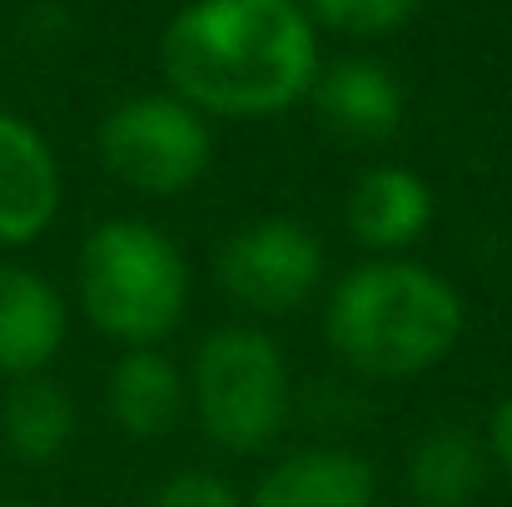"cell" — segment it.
<instances>
[{
  "label": "cell",
  "instance_id": "18",
  "mask_svg": "<svg viewBox=\"0 0 512 507\" xmlns=\"http://www.w3.org/2000/svg\"><path fill=\"white\" fill-rule=\"evenodd\" d=\"M0 507H40V503H25V498H0Z\"/></svg>",
  "mask_w": 512,
  "mask_h": 507
},
{
  "label": "cell",
  "instance_id": "6",
  "mask_svg": "<svg viewBox=\"0 0 512 507\" xmlns=\"http://www.w3.org/2000/svg\"><path fill=\"white\" fill-rule=\"evenodd\" d=\"M324 244L294 214H259L239 224L219 254L214 279L219 289L249 314H294L324 289Z\"/></svg>",
  "mask_w": 512,
  "mask_h": 507
},
{
  "label": "cell",
  "instance_id": "7",
  "mask_svg": "<svg viewBox=\"0 0 512 507\" xmlns=\"http://www.w3.org/2000/svg\"><path fill=\"white\" fill-rule=\"evenodd\" d=\"M60 194L65 179L50 140L30 120L0 110V249L35 244L55 224Z\"/></svg>",
  "mask_w": 512,
  "mask_h": 507
},
{
  "label": "cell",
  "instance_id": "10",
  "mask_svg": "<svg viewBox=\"0 0 512 507\" xmlns=\"http://www.w3.org/2000/svg\"><path fill=\"white\" fill-rule=\"evenodd\" d=\"M244 507H378V473L353 448L314 443L279 458Z\"/></svg>",
  "mask_w": 512,
  "mask_h": 507
},
{
  "label": "cell",
  "instance_id": "17",
  "mask_svg": "<svg viewBox=\"0 0 512 507\" xmlns=\"http://www.w3.org/2000/svg\"><path fill=\"white\" fill-rule=\"evenodd\" d=\"M483 443H488V458H493V473H508L512 478V393H503L488 413V428H483Z\"/></svg>",
  "mask_w": 512,
  "mask_h": 507
},
{
  "label": "cell",
  "instance_id": "3",
  "mask_svg": "<svg viewBox=\"0 0 512 507\" xmlns=\"http://www.w3.org/2000/svg\"><path fill=\"white\" fill-rule=\"evenodd\" d=\"M80 314L105 338L125 348H160L179 334L194 274L184 249L150 219H105L80 244V274H75Z\"/></svg>",
  "mask_w": 512,
  "mask_h": 507
},
{
  "label": "cell",
  "instance_id": "2",
  "mask_svg": "<svg viewBox=\"0 0 512 507\" xmlns=\"http://www.w3.org/2000/svg\"><path fill=\"white\" fill-rule=\"evenodd\" d=\"M463 329V294L413 259H363L324 299V338L363 378H418L453 358Z\"/></svg>",
  "mask_w": 512,
  "mask_h": 507
},
{
  "label": "cell",
  "instance_id": "8",
  "mask_svg": "<svg viewBox=\"0 0 512 507\" xmlns=\"http://www.w3.org/2000/svg\"><path fill=\"white\" fill-rule=\"evenodd\" d=\"M70 334L65 294L30 264L0 259V378H35L45 373Z\"/></svg>",
  "mask_w": 512,
  "mask_h": 507
},
{
  "label": "cell",
  "instance_id": "5",
  "mask_svg": "<svg viewBox=\"0 0 512 507\" xmlns=\"http://www.w3.org/2000/svg\"><path fill=\"white\" fill-rule=\"evenodd\" d=\"M100 165L110 169L125 189L174 199L189 194L214 160V135L194 105L179 95H135L120 100L100 120Z\"/></svg>",
  "mask_w": 512,
  "mask_h": 507
},
{
  "label": "cell",
  "instance_id": "11",
  "mask_svg": "<svg viewBox=\"0 0 512 507\" xmlns=\"http://www.w3.org/2000/svg\"><path fill=\"white\" fill-rule=\"evenodd\" d=\"M105 413L135 443L170 438L189 413V378L165 348H125L105 373Z\"/></svg>",
  "mask_w": 512,
  "mask_h": 507
},
{
  "label": "cell",
  "instance_id": "15",
  "mask_svg": "<svg viewBox=\"0 0 512 507\" xmlns=\"http://www.w3.org/2000/svg\"><path fill=\"white\" fill-rule=\"evenodd\" d=\"M304 5L309 20H324L348 35H388L418 10V0H304Z\"/></svg>",
  "mask_w": 512,
  "mask_h": 507
},
{
  "label": "cell",
  "instance_id": "9",
  "mask_svg": "<svg viewBox=\"0 0 512 507\" xmlns=\"http://www.w3.org/2000/svg\"><path fill=\"white\" fill-rule=\"evenodd\" d=\"M433 184L408 165H373L348 194V234L373 259H403L433 224Z\"/></svg>",
  "mask_w": 512,
  "mask_h": 507
},
{
  "label": "cell",
  "instance_id": "14",
  "mask_svg": "<svg viewBox=\"0 0 512 507\" xmlns=\"http://www.w3.org/2000/svg\"><path fill=\"white\" fill-rule=\"evenodd\" d=\"M75 428H80L75 398L50 373L5 383V398H0V443L10 448V458H20V463H55L75 443Z\"/></svg>",
  "mask_w": 512,
  "mask_h": 507
},
{
  "label": "cell",
  "instance_id": "1",
  "mask_svg": "<svg viewBox=\"0 0 512 507\" xmlns=\"http://www.w3.org/2000/svg\"><path fill=\"white\" fill-rule=\"evenodd\" d=\"M170 95L199 115L264 120L319 80V30L299 0H194L160 40Z\"/></svg>",
  "mask_w": 512,
  "mask_h": 507
},
{
  "label": "cell",
  "instance_id": "16",
  "mask_svg": "<svg viewBox=\"0 0 512 507\" xmlns=\"http://www.w3.org/2000/svg\"><path fill=\"white\" fill-rule=\"evenodd\" d=\"M145 507H244V493L209 468H179L150 493Z\"/></svg>",
  "mask_w": 512,
  "mask_h": 507
},
{
  "label": "cell",
  "instance_id": "12",
  "mask_svg": "<svg viewBox=\"0 0 512 507\" xmlns=\"http://www.w3.org/2000/svg\"><path fill=\"white\" fill-rule=\"evenodd\" d=\"M319 120L348 145H378L403 125V85L378 60H339L314 80Z\"/></svg>",
  "mask_w": 512,
  "mask_h": 507
},
{
  "label": "cell",
  "instance_id": "13",
  "mask_svg": "<svg viewBox=\"0 0 512 507\" xmlns=\"http://www.w3.org/2000/svg\"><path fill=\"white\" fill-rule=\"evenodd\" d=\"M493 478V458L478 428L468 423H433L403 468L408 498L418 507H468L483 498Z\"/></svg>",
  "mask_w": 512,
  "mask_h": 507
},
{
  "label": "cell",
  "instance_id": "4",
  "mask_svg": "<svg viewBox=\"0 0 512 507\" xmlns=\"http://www.w3.org/2000/svg\"><path fill=\"white\" fill-rule=\"evenodd\" d=\"M189 408L204 438L234 458L269 453L294 423V373L274 338L254 324H224L194 348Z\"/></svg>",
  "mask_w": 512,
  "mask_h": 507
}]
</instances>
